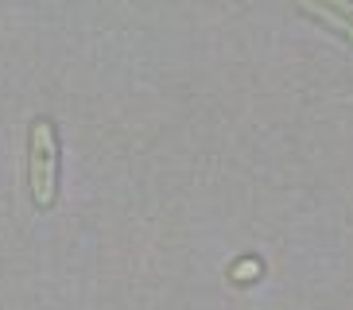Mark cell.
<instances>
[{
  "instance_id": "obj_1",
  "label": "cell",
  "mask_w": 353,
  "mask_h": 310,
  "mask_svg": "<svg viewBox=\"0 0 353 310\" xmlns=\"http://www.w3.org/2000/svg\"><path fill=\"white\" fill-rule=\"evenodd\" d=\"M28 175H32V198L35 206L47 209L59 190V136L47 116L32 121V159H28Z\"/></svg>"
}]
</instances>
